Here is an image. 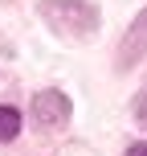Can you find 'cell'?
<instances>
[{"mask_svg": "<svg viewBox=\"0 0 147 156\" xmlns=\"http://www.w3.org/2000/svg\"><path fill=\"white\" fill-rule=\"evenodd\" d=\"M45 25L65 41H86L98 29V8L90 0H37Z\"/></svg>", "mask_w": 147, "mask_h": 156, "instance_id": "6da1fadb", "label": "cell"}, {"mask_svg": "<svg viewBox=\"0 0 147 156\" xmlns=\"http://www.w3.org/2000/svg\"><path fill=\"white\" fill-rule=\"evenodd\" d=\"M70 99L62 90H37L33 94V119L37 127H65L70 123Z\"/></svg>", "mask_w": 147, "mask_h": 156, "instance_id": "7a4b0ae2", "label": "cell"}, {"mask_svg": "<svg viewBox=\"0 0 147 156\" xmlns=\"http://www.w3.org/2000/svg\"><path fill=\"white\" fill-rule=\"evenodd\" d=\"M147 58V4L139 8V16L131 21V29L123 33V41H119V70H131V66H139Z\"/></svg>", "mask_w": 147, "mask_h": 156, "instance_id": "3957f363", "label": "cell"}, {"mask_svg": "<svg viewBox=\"0 0 147 156\" xmlns=\"http://www.w3.org/2000/svg\"><path fill=\"white\" fill-rule=\"evenodd\" d=\"M16 132H21V111L8 107V103H0V140H12Z\"/></svg>", "mask_w": 147, "mask_h": 156, "instance_id": "277c9868", "label": "cell"}, {"mask_svg": "<svg viewBox=\"0 0 147 156\" xmlns=\"http://www.w3.org/2000/svg\"><path fill=\"white\" fill-rule=\"evenodd\" d=\"M135 115H139V123H147V94H143L139 103H135Z\"/></svg>", "mask_w": 147, "mask_h": 156, "instance_id": "5b68a950", "label": "cell"}, {"mask_svg": "<svg viewBox=\"0 0 147 156\" xmlns=\"http://www.w3.org/2000/svg\"><path fill=\"white\" fill-rule=\"evenodd\" d=\"M127 156H147V140H143V144H131V148H127Z\"/></svg>", "mask_w": 147, "mask_h": 156, "instance_id": "8992f818", "label": "cell"}]
</instances>
